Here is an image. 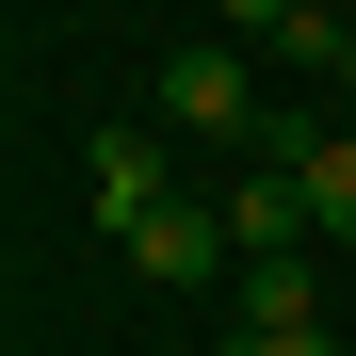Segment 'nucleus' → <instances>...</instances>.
Instances as JSON below:
<instances>
[{
  "label": "nucleus",
  "mask_w": 356,
  "mask_h": 356,
  "mask_svg": "<svg viewBox=\"0 0 356 356\" xmlns=\"http://www.w3.org/2000/svg\"><path fill=\"white\" fill-rule=\"evenodd\" d=\"M162 113H178V130H211V146H243V130H259L243 33H211V49H162Z\"/></svg>",
  "instance_id": "nucleus-1"
},
{
  "label": "nucleus",
  "mask_w": 356,
  "mask_h": 356,
  "mask_svg": "<svg viewBox=\"0 0 356 356\" xmlns=\"http://www.w3.org/2000/svg\"><path fill=\"white\" fill-rule=\"evenodd\" d=\"M130 259H146L162 291H211V275H243V243H227V211H195V195H162V211L130 227Z\"/></svg>",
  "instance_id": "nucleus-3"
},
{
  "label": "nucleus",
  "mask_w": 356,
  "mask_h": 356,
  "mask_svg": "<svg viewBox=\"0 0 356 356\" xmlns=\"http://www.w3.org/2000/svg\"><path fill=\"white\" fill-rule=\"evenodd\" d=\"M340 81H356V49H340Z\"/></svg>",
  "instance_id": "nucleus-9"
},
{
  "label": "nucleus",
  "mask_w": 356,
  "mask_h": 356,
  "mask_svg": "<svg viewBox=\"0 0 356 356\" xmlns=\"http://www.w3.org/2000/svg\"><path fill=\"white\" fill-rule=\"evenodd\" d=\"M211 33H243V49H275L291 81H340V49H356V33L324 17V0H211Z\"/></svg>",
  "instance_id": "nucleus-2"
},
{
  "label": "nucleus",
  "mask_w": 356,
  "mask_h": 356,
  "mask_svg": "<svg viewBox=\"0 0 356 356\" xmlns=\"http://www.w3.org/2000/svg\"><path fill=\"white\" fill-rule=\"evenodd\" d=\"M227 243H243V259H308V243H324L308 178H291V162H243V195H227Z\"/></svg>",
  "instance_id": "nucleus-4"
},
{
  "label": "nucleus",
  "mask_w": 356,
  "mask_h": 356,
  "mask_svg": "<svg viewBox=\"0 0 356 356\" xmlns=\"http://www.w3.org/2000/svg\"><path fill=\"white\" fill-rule=\"evenodd\" d=\"M291 178H308L324 243H356V130H308V162H291Z\"/></svg>",
  "instance_id": "nucleus-7"
},
{
  "label": "nucleus",
  "mask_w": 356,
  "mask_h": 356,
  "mask_svg": "<svg viewBox=\"0 0 356 356\" xmlns=\"http://www.w3.org/2000/svg\"><path fill=\"white\" fill-rule=\"evenodd\" d=\"M227 324H324V259H243V308Z\"/></svg>",
  "instance_id": "nucleus-6"
},
{
  "label": "nucleus",
  "mask_w": 356,
  "mask_h": 356,
  "mask_svg": "<svg viewBox=\"0 0 356 356\" xmlns=\"http://www.w3.org/2000/svg\"><path fill=\"white\" fill-rule=\"evenodd\" d=\"M227 356H340L324 324H227Z\"/></svg>",
  "instance_id": "nucleus-8"
},
{
  "label": "nucleus",
  "mask_w": 356,
  "mask_h": 356,
  "mask_svg": "<svg viewBox=\"0 0 356 356\" xmlns=\"http://www.w3.org/2000/svg\"><path fill=\"white\" fill-rule=\"evenodd\" d=\"M81 195H97L113 243H130V227L162 211V146H146V130H97V146H81Z\"/></svg>",
  "instance_id": "nucleus-5"
}]
</instances>
